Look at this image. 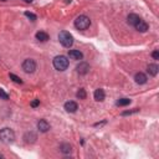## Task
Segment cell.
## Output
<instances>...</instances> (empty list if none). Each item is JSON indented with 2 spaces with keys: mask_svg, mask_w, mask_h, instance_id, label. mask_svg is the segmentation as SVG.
<instances>
[{
  "mask_svg": "<svg viewBox=\"0 0 159 159\" xmlns=\"http://www.w3.org/2000/svg\"><path fill=\"white\" fill-rule=\"evenodd\" d=\"M24 139L26 143H34L35 140L37 139V135L34 133V132H28L25 135H24Z\"/></svg>",
  "mask_w": 159,
  "mask_h": 159,
  "instance_id": "obj_13",
  "label": "cell"
},
{
  "mask_svg": "<svg viewBox=\"0 0 159 159\" xmlns=\"http://www.w3.org/2000/svg\"><path fill=\"white\" fill-rule=\"evenodd\" d=\"M37 129L40 132H42V133H46V132L50 129V124H48V122L46 119H40L37 122Z\"/></svg>",
  "mask_w": 159,
  "mask_h": 159,
  "instance_id": "obj_6",
  "label": "cell"
},
{
  "mask_svg": "<svg viewBox=\"0 0 159 159\" xmlns=\"http://www.w3.org/2000/svg\"><path fill=\"white\" fill-rule=\"evenodd\" d=\"M30 104H31V107H34V108H35V107H37V106L40 104V100H34Z\"/></svg>",
  "mask_w": 159,
  "mask_h": 159,
  "instance_id": "obj_24",
  "label": "cell"
},
{
  "mask_svg": "<svg viewBox=\"0 0 159 159\" xmlns=\"http://www.w3.org/2000/svg\"><path fill=\"white\" fill-rule=\"evenodd\" d=\"M93 97H95V100L96 101H98V102H102V101L104 100V91L102 90V88H98V90H96L95 91V93H93Z\"/></svg>",
  "mask_w": 159,
  "mask_h": 159,
  "instance_id": "obj_12",
  "label": "cell"
},
{
  "mask_svg": "<svg viewBox=\"0 0 159 159\" xmlns=\"http://www.w3.org/2000/svg\"><path fill=\"white\" fill-rule=\"evenodd\" d=\"M152 56H153V59H154V60H159V51H158V50H156V51H153V54H152Z\"/></svg>",
  "mask_w": 159,
  "mask_h": 159,
  "instance_id": "obj_25",
  "label": "cell"
},
{
  "mask_svg": "<svg viewBox=\"0 0 159 159\" xmlns=\"http://www.w3.org/2000/svg\"><path fill=\"white\" fill-rule=\"evenodd\" d=\"M0 140L3 143H6V144H10L15 140V133L11 128H3L0 131Z\"/></svg>",
  "mask_w": 159,
  "mask_h": 159,
  "instance_id": "obj_1",
  "label": "cell"
},
{
  "mask_svg": "<svg viewBox=\"0 0 159 159\" xmlns=\"http://www.w3.org/2000/svg\"><path fill=\"white\" fill-rule=\"evenodd\" d=\"M147 71H148L149 75H152V76H157L158 72H159V67L156 64H151V65H148Z\"/></svg>",
  "mask_w": 159,
  "mask_h": 159,
  "instance_id": "obj_14",
  "label": "cell"
},
{
  "mask_svg": "<svg viewBox=\"0 0 159 159\" xmlns=\"http://www.w3.org/2000/svg\"><path fill=\"white\" fill-rule=\"evenodd\" d=\"M36 39L41 42H46L47 40L50 39V36H48V34L44 32V31H39V32H36Z\"/></svg>",
  "mask_w": 159,
  "mask_h": 159,
  "instance_id": "obj_16",
  "label": "cell"
},
{
  "mask_svg": "<svg viewBox=\"0 0 159 159\" xmlns=\"http://www.w3.org/2000/svg\"><path fill=\"white\" fill-rule=\"evenodd\" d=\"M59 40H60L61 45L65 47H71L73 44V37L68 31H61L59 34Z\"/></svg>",
  "mask_w": 159,
  "mask_h": 159,
  "instance_id": "obj_4",
  "label": "cell"
},
{
  "mask_svg": "<svg viewBox=\"0 0 159 159\" xmlns=\"http://www.w3.org/2000/svg\"><path fill=\"white\" fill-rule=\"evenodd\" d=\"M137 112H139V109L138 108H134L133 111H126V112H123L122 116H128V114H133V113H137Z\"/></svg>",
  "mask_w": 159,
  "mask_h": 159,
  "instance_id": "obj_23",
  "label": "cell"
},
{
  "mask_svg": "<svg viewBox=\"0 0 159 159\" xmlns=\"http://www.w3.org/2000/svg\"><path fill=\"white\" fill-rule=\"evenodd\" d=\"M90 25H91V20L86 15H80L75 20V28L77 30H86L90 28Z\"/></svg>",
  "mask_w": 159,
  "mask_h": 159,
  "instance_id": "obj_2",
  "label": "cell"
},
{
  "mask_svg": "<svg viewBox=\"0 0 159 159\" xmlns=\"http://www.w3.org/2000/svg\"><path fill=\"white\" fill-rule=\"evenodd\" d=\"M23 70L26 73H32L36 70V62L32 59H26L23 62Z\"/></svg>",
  "mask_w": 159,
  "mask_h": 159,
  "instance_id": "obj_5",
  "label": "cell"
},
{
  "mask_svg": "<svg viewBox=\"0 0 159 159\" xmlns=\"http://www.w3.org/2000/svg\"><path fill=\"white\" fill-rule=\"evenodd\" d=\"M147 76L143 73V72H138V73H135V76H134V81L138 83V85H144L145 82H147Z\"/></svg>",
  "mask_w": 159,
  "mask_h": 159,
  "instance_id": "obj_10",
  "label": "cell"
},
{
  "mask_svg": "<svg viewBox=\"0 0 159 159\" xmlns=\"http://www.w3.org/2000/svg\"><path fill=\"white\" fill-rule=\"evenodd\" d=\"M9 77H10L12 81L16 82V83H23V80H21L20 77H17L16 75H14V73H10V75H9Z\"/></svg>",
  "mask_w": 159,
  "mask_h": 159,
  "instance_id": "obj_20",
  "label": "cell"
},
{
  "mask_svg": "<svg viewBox=\"0 0 159 159\" xmlns=\"http://www.w3.org/2000/svg\"><path fill=\"white\" fill-rule=\"evenodd\" d=\"M71 145H70L68 143H64V144H61L60 145V151L62 152V153H65V154H70L71 153Z\"/></svg>",
  "mask_w": 159,
  "mask_h": 159,
  "instance_id": "obj_17",
  "label": "cell"
},
{
  "mask_svg": "<svg viewBox=\"0 0 159 159\" xmlns=\"http://www.w3.org/2000/svg\"><path fill=\"white\" fill-rule=\"evenodd\" d=\"M0 98L1 100H8L9 98V95L4 90H1V88H0Z\"/></svg>",
  "mask_w": 159,
  "mask_h": 159,
  "instance_id": "obj_22",
  "label": "cell"
},
{
  "mask_svg": "<svg viewBox=\"0 0 159 159\" xmlns=\"http://www.w3.org/2000/svg\"><path fill=\"white\" fill-rule=\"evenodd\" d=\"M127 20H128V24L132 25V26H134L140 20V17L137 14H129V15H128V17H127Z\"/></svg>",
  "mask_w": 159,
  "mask_h": 159,
  "instance_id": "obj_15",
  "label": "cell"
},
{
  "mask_svg": "<svg viewBox=\"0 0 159 159\" xmlns=\"http://www.w3.org/2000/svg\"><path fill=\"white\" fill-rule=\"evenodd\" d=\"M1 1H6V0H1Z\"/></svg>",
  "mask_w": 159,
  "mask_h": 159,
  "instance_id": "obj_28",
  "label": "cell"
},
{
  "mask_svg": "<svg viewBox=\"0 0 159 159\" xmlns=\"http://www.w3.org/2000/svg\"><path fill=\"white\" fill-rule=\"evenodd\" d=\"M76 96H77V98H80V100H85V98H86V96H87L86 90H85V88H80V90L77 91Z\"/></svg>",
  "mask_w": 159,
  "mask_h": 159,
  "instance_id": "obj_19",
  "label": "cell"
},
{
  "mask_svg": "<svg viewBox=\"0 0 159 159\" xmlns=\"http://www.w3.org/2000/svg\"><path fill=\"white\" fill-rule=\"evenodd\" d=\"M68 56L72 60H82L83 54L80 50H68Z\"/></svg>",
  "mask_w": 159,
  "mask_h": 159,
  "instance_id": "obj_11",
  "label": "cell"
},
{
  "mask_svg": "<svg viewBox=\"0 0 159 159\" xmlns=\"http://www.w3.org/2000/svg\"><path fill=\"white\" fill-rule=\"evenodd\" d=\"M3 157H4V156H3V154H0V158H3Z\"/></svg>",
  "mask_w": 159,
  "mask_h": 159,
  "instance_id": "obj_27",
  "label": "cell"
},
{
  "mask_svg": "<svg viewBox=\"0 0 159 159\" xmlns=\"http://www.w3.org/2000/svg\"><path fill=\"white\" fill-rule=\"evenodd\" d=\"M24 1H25V3H31L32 0H24Z\"/></svg>",
  "mask_w": 159,
  "mask_h": 159,
  "instance_id": "obj_26",
  "label": "cell"
},
{
  "mask_svg": "<svg viewBox=\"0 0 159 159\" xmlns=\"http://www.w3.org/2000/svg\"><path fill=\"white\" fill-rule=\"evenodd\" d=\"M129 103H131V100H129V98H119L117 102H116V104L119 106V107H123V106H128Z\"/></svg>",
  "mask_w": 159,
  "mask_h": 159,
  "instance_id": "obj_18",
  "label": "cell"
},
{
  "mask_svg": "<svg viewBox=\"0 0 159 159\" xmlns=\"http://www.w3.org/2000/svg\"><path fill=\"white\" fill-rule=\"evenodd\" d=\"M76 71H77V73H80V75H86L88 71H90V65L86 64V62H81L80 65H77Z\"/></svg>",
  "mask_w": 159,
  "mask_h": 159,
  "instance_id": "obj_8",
  "label": "cell"
},
{
  "mask_svg": "<svg viewBox=\"0 0 159 159\" xmlns=\"http://www.w3.org/2000/svg\"><path fill=\"white\" fill-rule=\"evenodd\" d=\"M134 28H135L137 30H138L139 32H145V31L148 30V24L145 23V21H143L142 19H140V20L138 21V23H137V24L134 25Z\"/></svg>",
  "mask_w": 159,
  "mask_h": 159,
  "instance_id": "obj_9",
  "label": "cell"
},
{
  "mask_svg": "<svg viewBox=\"0 0 159 159\" xmlns=\"http://www.w3.org/2000/svg\"><path fill=\"white\" fill-rule=\"evenodd\" d=\"M52 62H54V67L56 70H59V71H65V70L68 67V60H67V57L62 56V55L56 56Z\"/></svg>",
  "mask_w": 159,
  "mask_h": 159,
  "instance_id": "obj_3",
  "label": "cell"
},
{
  "mask_svg": "<svg viewBox=\"0 0 159 159\" xmlns=\"http://www.w3.org/2000/svg\"><path fill=\"white\" fill-rule=\"evenodd\" d=\"M25 16H26V17H29V19L31 20V21H35V20L37 19L36 15L32 14V12H29V11H25Z\"/></svg>",
  "mask_w": 159,
  "mask_h": 159,
  "instance_id": "obj_21",
  "label": "cell"
},
{
  "mask_svg": "<svg viewBox=\"0 0 159 159\" xmlns=\"http://www.w3.org/2000/svg\"><path fill=\"white\" fill-rule=\"evenodd\" d=\"M65 109L67 112H70V113H75L78 109V106H77V103L76 102H73V101H68V102H66L65 103Z\"/></svg>",
  "mask_w": 159,
  "mask_h": 159,
  "instance_id": "obj_7",
  "label": "cell"
}]
</instances>
